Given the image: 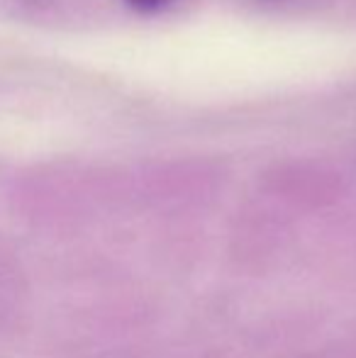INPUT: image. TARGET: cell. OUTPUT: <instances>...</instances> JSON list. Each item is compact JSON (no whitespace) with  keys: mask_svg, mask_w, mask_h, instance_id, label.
Returning <instances> with one entry per match:
<instances>
[{"mask_svg":"<svg viewBox=\"0 0 356 358\" xmlns=\"http://www.w3.org/2000/svg\"><path fill=\"white\" fill-rule=\"evenodd\" d=\"M132 5H137V8H144V10H152V8H159V5H164L166 0H129Z\"/></svg>","mask_w":356,"mask_h":358,"instance_id":"obj_1","label":"cell"}]
</instances>
